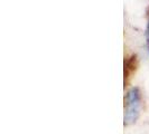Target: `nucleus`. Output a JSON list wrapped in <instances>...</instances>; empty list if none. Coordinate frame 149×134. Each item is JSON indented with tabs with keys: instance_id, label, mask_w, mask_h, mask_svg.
Wrapping results in <instances>:
<instances>
[{
	"instance_id": "nucleus-1",
	"label": "nucleus",
	"mask_w": 149,
	"mask_h": 134,
	"mask_svg": "<svg viewBox=\"0 0 149 134\" xmlns=\"http://www.w3.org/2000/svg\"><path fill=\"white\" fill-rule=\"evenodd\" d=\"M140 92L137 87L129 89L125 97V124L136 122L140 113Z\"/></svg>"
},
{
	"instance_id": "nucleus-2",
	"label": "nucleus",
	"mask_w": 149,
	"mask_h": 134,
	"mask_svg": "<svg viewBox=\"0 0 149 134\" xmlns=\"http://www.w3.org/2000/svg\"><path fill=\"white\" fill-rule=\"evenodd\" d=\"M138 66V57L137 55L127 56L125 58V78L130 77V75L136 72Z\"/></svg>"
},
{
	"instance_id": "nucleus-3",
	"label": "nucleus",
	"mask_w": 149,
	"mask_h": 134,
	"mask_svg": "<svg viewBox=\"0 0 149 134\" xmlns=\"http://www.w3.org/2000/svg\"><path fill=\"white\" fill-rule=\"evenodd\" d=\"M146 37H147V44L149 46V19H148V25H147V30H146Z\"/></svg>"
}]
</instances>
